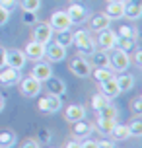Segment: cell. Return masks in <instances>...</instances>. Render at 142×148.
<instances>
[{
  "label": "cell",
  "instance_id": "1",
  "mask_svg": "<svg viewBox=\"0 0 142 148\" xmlns=\"http://www.w3.org/2000/svg\"><path fill=\"white\" fill-rule=\"evenodd\" d=\"M72 45H76L78 55H82V57H90L91 53L96 51V41L91 39L90 31H86V29L72 33Z\"/></svg>",
  "mask_w": 142,
  "mask_h": 148
},
{
  "label": "cell",
  "instance_id": "2",
  "mask_svg": "<svg viewBox=\"0 0 142 148\" xmlns=\"http://www.w3.org/2000/svg\"><path fill=\"white\" fill-rule=\"evenodd\" d=\"M109 66L117 72H125L128 66H130V57H128L127 51H121V49H113V53L109 55Z\"/></svg>",
  "mask_w": 142,
  "mask_h": 148
},
{
  "label": "cell",
  "instance_id": "3",
  "mask_svg": "<svg viewBox=\"0 0 142 148\" xmlns=\"http://www.w3.org/2000/svg\"><path fill=\"white\" fill-rule=\"evenodd\" d=\"M43 90V84L39 80H35L33 76H27V78H22L20 80V92H22L23 97H37Z\"/></svg>",
  "mask_w": 142,
  "mask_h": 148
},
{
  "label": "cell",
  "instance_id": "4",
  "mask_svg": "<svg viewBox=\"0 0 142 148\" xmlns=\"http://www.w3.org/2000/svg\"><path fill=\"white\" fill-rule=\"evenodd\" d=\"M68 68H70V72L74 74V76H78V78H88L90 72H91V64L86 60V57H82V55H76L74 59L70 60Z\"/></svg>",
  "mask_w": 142,
  "mask_h": 148
},
{
  "label": "cell",
  "instance_id": "5",
  "mask_svg": "<svg viewBox=\"0 0 142 148\" xmlns=\"http://www.w3.org/2000/svg\"><path fill=\"white\" fill-rule=\"evenodd\" d=\"M37 107L41 113H57V111H60V107H62V101H60L59 96H53V94H45L43 97H39L37 101Z\"/></svg>",
  "mask_w": 142,
  "mask_h": 148
},
{
  "label": "cell",
  "instance_id": "6",
  "mask_svg": "<svg viewBox=\"0 0 142 148\" xmlns=\"http://www.w3.org/2000/svg\"><path fill=\"white\" fill-rule=\"evenodd\" d=\"M96 45L101 49V51H113L115 49V45H117V33L111 31L109 27L107 29H101L97 31V39H96Z\"/></svg>",
  "mask_w": 142,
  "mask_h": 148
},
{
  "label": "cell",
  "instance_id": "7",
  "mask_svg": "<svg viewBox=\"0 0 142 148\" xmlns=\"http://www.w3.org/2000/svg\"><path fill=\"white\" fill-rule=\"evenodd\" d=\"M27 62V57L25 53L20 51V49H6V66L16 68V70H22Z\"/></svg>",
  "mask_w": 142,
  "mask_h": 148
},
{
  "label": "cell",
  "instance_id": "8",
  "mask_svg": "<svg viewBox=\"0 0 142 148\" xmlns=\"http://www.w3.org/2000/svg\"><path fill=\"white\" fill-rule=\"evenodd\" d=\"M49 25L53 27V31H62V29H70L72 27V20L68 18V14L64 10H59L51 16V22Z\"/></svg>",
  "mask_w": 142,
  "mask_h": 148
},
{
  "label": "cell",
  "instance_id": "9",
  "mask_svg": "<svg viewBox=\"0 0 142 148\" xmlns=\"http://www.w3.org/2000/svg\"><path fill=\"white\" fill-rule=\"evenodd\" d=\"M49 62H60V60L66 59V47H62L59 43H49L45 45V57Z\"/></svg>",
  "mask_w": 142,
  "mask_h": 148
},
{
  "label": "cell",
  "instance_id": "10",
  "mask_svg": "<svg viewBox=\"0 0 142 148\" xmlns=\"http://www.w3.org/2000/svg\"><path fill=\"white\" fill-rule=\"evenodd\" d=\"M29 76H33L35 80H39L41 84H43L49 76H53L51 62H49V60H47V62H43V60H35V64H33V68H31Z\"/></svg>",
  "mask_w": 142,
  "mask_h": 148
},
{
  "label": "cell",
  "instance_id": "11",
  "mask_svg": "<svg viewBox=\"0 0 142 148\" xmlns=\"http://www.w3.org/2000/svg\"><path fill=\"white\" fill-rule=\"evenodd\" d=\"M20 80H22L20 70L10 68V66L0 68V84H2V86H18V84H20Z\"/></svg>",
  "mask_w": 142,
  "mask_h": 148
},
{
  "label": "cell",
  "instance_id": "12",
  "mask_svg": "<svg viewBox=\"0 0 142 148\" xmlns=\"http://www.w3.org/2000/svg\"><path fill=\"white\" fill-rule=\"evenodd\" d=\"M53 39V27L47 22L43 23H35V29H33V41H39V43L47 45Z\"/></svg>",
  "mask_w": 142,
  "mask_h": 148
},
{
  "label": "cell",
  "instance_id": "13",
  "mask_svg": "<svg viewBox=\"0 0 142 148\" xmlns=\"http://www.w3.org/2000/svg\"><path fill=\"white\" fill-rule=\"evenodd\" d=\"M43 84L47 88V94H53V96H59V97H62L66 94V84L60 78H57V76H49Z\"/></svg>",
  "mask_w": 142,
  "mask_h": 148
},
{
  "label": "cell",
  "instance_id": "14",
  "mask_svg": "<svg viewBox=\"0 0 142 148\" xmlns=\"http://www.w3.org/2000/svg\"><path fill=\"white\" fill-rule=\"evenodd\" d=\"M70 125H72V134H74L76 138H86V136H90V134L94 133V123L86 121V119L74 121V123H70Z\"/></svg>",
  "mask_w": 142,
  "mask_h": 148
},
{
  "label": "cell",
  "instance_id": "15",
  "mask_svg": "<svg viewBox=\"0 0 142 148\" xmlns=\"http://www.w3.org/2000/svg\"><path fill=\"white\" fill-rule=\"evenodd\" d=\"M23 53H25V57L31 59L33 62H35V60H41L43 57H45V45L39 43V41H31V43L25 45Z\"/></svg>",
  "mask_w": 142,
  "mask_h": 148
},
{
  "label": "cell",
  "instance_id": "16",
  "mask_svg": "<svg viewBox=\"0 0 142 148\" xmlns=\"http://www.w3.org/2000/svg\"><path fill=\"white\" fill-rule=\"evenodd\" d=\"M64 119H66L68 123H74V121H80V119H86V109H84L82 105H68L66 111H64Z\"/></svg>",
  "mask_w": 142,
  "mask_h": 148
},
{
  "label": "cell",
  "instance_id": "17",
  "mask_svg": "<svg viewBox=\"0 0 142 148\" xmlns=\"http://www.w3.org/2000/svg\"><path fill=\"white\" fill-rule=\"evenodd\" d=\"M101 86V94H103L105 97H109V99H115V97L121 94L119 86H117V80H115V76H113L111 80H105L99 84Z\"/></svg>",
  "mask_w": 142,
  "mask_h": 148
},
{
  "label": "cell",
  "instance_id": "18",
  "mask_svg": "<svg viewBox=\"0 0 142 148\" xmlns=\"http://www.w3.org/2000/svg\"><path fill=\"white\" fill-rule=\"evenodd\" d=\"M109 20H121L125 14V4L123 2H107V8L103 12Z\"/></svg>",
  "mask_w": 142,
  "mask_h": 148
},
{
  "label": "cell",
  "instance_id": "19",
  "mask_svg": "<svg viewBox=\"0 0 142 148\" xmlns=\"http://www.w3.org/2000/svg\"><path fill=\"white\" fill-rule=\"evenodd\" d=\"M66 14H68V18L72 20V23L74 22H84L86 18H88V12H86V8L84 6H80V4H70V6L66 8Z\"/></svg>",
  "mask_w": 142,
  "mask_h": 148
},
{
  "label": "cell",
  "instance_id": "20",
  "mask_svg": "<svg viewBox=\"0 0 142 148\" xmlns=\"http://www.w3.org/2000/svg\"><path fill=\"white\" fill-rule=\"evenodd\" d=\"M142 16V6L138 4V2H125V14H123V18H128V20H132V22H136V20H140Z\"/></svg>",
  "mask_w": 142,
  "mask_h": 148
},
{
  "label": "cell",
  "instance_id": "21",
  "mask_svg": "<svg viewBox=\"0 0 142 148\" xmlns=\"http://www.w3.org/2000/svg\"><path fill=\"white\" fill-rule=\"evenodd\" d=\"M90 76H94V80L101 84V82H105V80H111L115 74H113V68L111 66H96L90 72Z\"/></svg>",
  "mask_w": 142,
  "mask_h": 148
},
{
  "label": "cell",
  "instance_id": "22",
  "mask_svg": "<svg viewBox=\"0 0 142 148\" xmlns=\"http://www.w3.org/2000/svg\"><path fill=\"white\" fill-rule=\"evenodd\" d=\"M117 125V119H103V117H97L96 123H94V129H97L101 134H109L113 131V127Z\"/></svg>",
  "mask_w": 142,
  "mask_h": 148
},
{
  "label": "cell",
  "instance_id": "23",
  "mask_svg": "<svg viewBox=\"0 0 142 148\" xmlns=\"http://www.w3.org/2000/svg\"><path fill=\"white\" fill-rule=\"evenodd\" d=\"M115 80H117V86H119L121 92H128V90L134 88V76L132 74H119V76H115Z\"/></svg>",
  "mask_w": 142,
  "mask_h": 148
},
{
  "label": "cell",
  "instance_id": "24",
  "mask_svg": "<svg viewBox=\"0 0 142 148\" xmlns=\"http://www.w3.org/2000/svg\"><path fill=\"white\" fill-rule=\"evenodd\" d=\"M91 29L94 31H101V29H107L109 25H111V20L107 18L105 14H96L91 18Z\"/></svg>",
  "mask_w": 142,
  "mask_h": 148
},
{
  "label": "cell",
  "instance_id": "25",
  "mask_svg": "<svg viewBox=\"0 0 142 148\" xmlns=\"http://www.w3.org/2000/svg\"><path fill=\"white\" fill-rule=\"evenodd\" d=\"M16 140H18V136H16L14 131H0V148H12L16 146Z\"/></svg>",
  "mask_w": 142,
  "mask_h": 148
},
{
  "label": "cell",
  "instance_id": "26",
  "mask_svg": "<svg viewBox=\"0 0 142 148\" xmlns=\"http://www.w3.org/2000/svg\"><path fill=\"white\" fill-rule=\"evenodd\" d=\"M91 62H94V66H109V53L107 51H94L90 55Z\"/></svg>",
  "mask_w": 142,
  "mask_h": 148
},
{
  "label": "cell",
  "instance_id": "27",
  "mask_svg": "<svg viewBox=\"0 0 142 148\" xmlns=\"http://www.w3.org/2000/svg\"><path fill=\"white\" fill-rule=\"evenodd\" d=\"M109 134H111L113 140H125V138H128V136H130V133H128V127H127V125H119V123L113 127V131H111Z\"/></svg>",
  "mask_w": 142,
  "mask_h": 148
},
{
  "label": "cell",
  "instance_id": "28",
  "mask_svg": "<svg viewBox=\"0 0 142 148\" xmlns=\"http://www.w3.org/2000/svg\"><path fill=\"white\" fill-rule=\"evenodd\" d=\"M55 43L62 45V47H68V45H72V31H70V29L57 31V37H55Z\"/></svg>",
  "mask_w": 142,
  "mask_h": 148
},
{
  "label": "cell",
  "instance_id": "29",
  "mask_svg": "<svg viewBox=\"0 0 142 148\" xmlns=\"http://www.w3.org/2000/svg\"><path fill=\"white\" fill-rule=\"evenodd\" d=\"M136 45V39H132V37H119L117 35V49H121V51H130V49H134Z\"/></svg>",
  "mask_w": 142,
  "mask_h": 148
},
{
  "label": "cell",
  "instance_id": "30",
  "mask_svg": "<svg viewBox=\"0 0 142 148\" xmlns=\"http://www.w3.org/2000/svg\"><path fill=\"white\" fill-rule=\"evenodd\" d=\"M117 115H119V111L111 103H107L105 107H101V109L97 111V117H103V119H117Z\"/></svg>",
  "mask_w": 142,
  "mask_h": 148
},
{
  "label": "cell",
  "instance_id": "31",
  "mask_svg": "<svg viewBox=\"0 0 142 148\" xmlns=\"http://www.w3.org/2000/svg\"><path fill=\"white\" fill-rule=\"evenodd\" d=\"M107 103H111V99H109V97H105L101 92L96 94V96H91V107H94V111H99L101 107H105Z\"/></svg>",
  "mask_w": 142,
  "mask_h": 148
},
{
  "label": "cell",
  "instance_id": "32",
  "mask_svg": "<svg viewBox=\"0 0 142 148\" xmlns=\"http://www.w3.org/2000/svg\"><path fill=\"white\" fill-rule=\"evenodd\" d=\"M20 6H22L23 12H37L41 8V0H22Z\"/></svg>",
  "mask_w": 142,
  "mask_h": 148
},
{
  "label": "cell",
  "instance_id": "33",
  "mask_svg": "<svg viewBox=\"0 0 142 148\" xmlns=\"http://www.w3.org/2000/svg\"><path fill=\"white\" fill-rule=\"evenodd\" d=\"M117 35L119 37H132V39H138V31H136L132 25H121Z\"/></svg>",
  "mask_w": 142,
  "mask_h": 148
},
{
  "label": "cell",
  "instance_id": "34",
  "mask_svg": "<svg viewBox=\"0 0 142 148\" xmlns=\"http://www.w3.org/2000/svg\"><path fill=\"white\" fill-rule=\"evenodd\" d=\"M127 127H128L130 136H140V134H142V121L138 117L132 119V123H130V125H127Z\"/></svg>",
  "mask_w": 142,
  "mask_h": 148
},
{
  "label": "cell",
  "instance_id": "35",
  "mask_svg": "<svg viewBox=\"0 0 142 148\" xmlns=\"http://www.w3.org/2000/svg\"><path fill=\"white\" fill-rule=\"evenodd\" d=\"M22 22L25 23V25H33V23H37V12H23Z\"/></svg>",
  "mask_w": 142,
  "mask_h": 148
},
{
  "label": "cell",
  "instance_id": "36",
  "mask_svg": "<svg viewBox=\"0 0 142 148\" xmlns=\"http://www.w3.org/2000/svg\"><path fill=\"white\" fill-rule=\"evenodd\" d=\"M20 148H41V142L37 138H25V140L20 144Z\"/></svg>",
  "mask_w": 142,
  "mask_h": 148
},
{
  "label": "cell",
  "instance_id": "37",
  "mask_svg": "<svg viewBox=\"0 0 142 148\" xmlns=\"http://www.w3.org/2000/svg\"><path fill=\"white\" fill-rule=\"evenodd\" d=\"M97 148H115V140L113 138H99V140H96Z\"/></svg>",
  "mask_w": 142,
  "mask_h": 148
},
{
  "label": "cell",
  "instance_id": "38",
  "mask_svg": "<svg viewBox=\"0 0 142 148\" xmlns=\"http://www.w3.org/2000/svg\"><path fill=\"white\" fill-rule=\"evenodd\" d=\"M0 6L6 8L8 12H12V10L18 6V0H0Z\"/></svg>",
  "mask_w": 142,
  "mask_h": 148
},
{
  "label": "cell",
  "instance_id": "39",
  "mask_svg": "<svg viewBox=\"0 0 142 148\" xmlns=\"http://www.w3.org/2000/svg\"><path fill=\"white\" fill-rule=\"evenodd\" d=\"M132 111H134L136 115H140V113H142V97L140 96L132 99Z\"/></svg>",
  "mask_w": 142,
  "mask_h": 148
},
{
  "label": "cell",
  "instance_id": "40",
  "mask_svg": "<svg viewBox=\"0 0 142 148\" xmlns=\"http://www.w3.org/2000/svg\"><path fill=\"white\" fill-rule=\"evenodd\" d=\"M51 140V133L47 129H39V142H49Z\"/></svg>",
  "mask_w": 142,
  "mask_h": 148
},
{
  "label": "cell",
  "instance_id": "41",
  "mask_svg": "<svg viewBox=\"0 0 142 148\" xmlns=\"http://www.w3.org/2000/svg\"><path fill=\"white\" fill-rule=\"evenodd\" d=\"M10 20V12H8L6 8H2L0 6V25H4V23Z\"/></svg>",
  "mask_w": 142,
  "mask_h": 148
},
{
  "label": "cell",
  "instance_id": "42",
  "mask_svg": "<svg viewBox=\"0 0 142 148\" xmlns=\"http://www.w3.org/2000/svg\"><path fill=\"white\" fill-rule=\"evenodd\" d=\"M132 59H134V64H136V66L142 68V51H140V49H136V51H134V57H132Z\"/></svg>",
  "mask_w": 142,
  "mask_h": 148
},
{
  "label": "cell",
  "instance_id": "43",
  "mask_svg": "<svg viewBox=\"0 0 142 148\" xmlns=\"http://www.w3.org/2000/svg\"><path fill=\"white\" fill-rule=\"evenodd\" d=\"M80 148H97L96 140H90V138H86L84 142H80Z\"/></svg>",
  "mask_w": 142,
  "mask_h": 148
},
{
  "label": "cell",
  "instance_id": "44",
  "mask_svg": "<svg viewBox=\"0 0 142 148\" xmlns=\"http://www.w3.org/2000/svg\"><path fill=\"white\" fill-rule=\"evenodd\" d=\"M6 66V49L4 47H0V68Z\"/></svg>",
  "mask_w": 142,
  "mask_h": 148
},
{
  "label": "cell",
  "instance_id": "45",
  "mask_svg": "<svg viewBox=\"0 0 142 148\" xmlns=\"http://www.w3.org/2000/svg\"><path fill=\"white\" fill-rule=\"evenodd\" d=\"M64 148H80V142L78 140H70V142L64 144Z\"/></svg>",
  "mask_w": 142,
  "mask_h": 148
},
{
  "label": "cell",
  "instance_id": "46",
  "mask_svg": "<svg viewBox=\"0 0 142 148\" xmlns=\"http://www.w3.org/2000/svg\"><path fill=\"white\" fill-rule=\"evenodd\" d=\"M2 109H4V97L0 96V111H2Z\"/></svg>",
  "mask_w": 142,
  "mask_h": 148
},
{
  "label": "cell",
  "instance_id": "47",
  "mask_svg": "<svg viewBox=\"0 0 142 148\" xmlns=\"http://www.w3.org/2000/svg\"><path fill=\"white\" fill-rule=\"evenodd\" d=\"M107 2H123V4H125L127 0H107Z\"/></svg>",
  "mask_w": 142,
  "mask_h": 148
}]
</instances>
